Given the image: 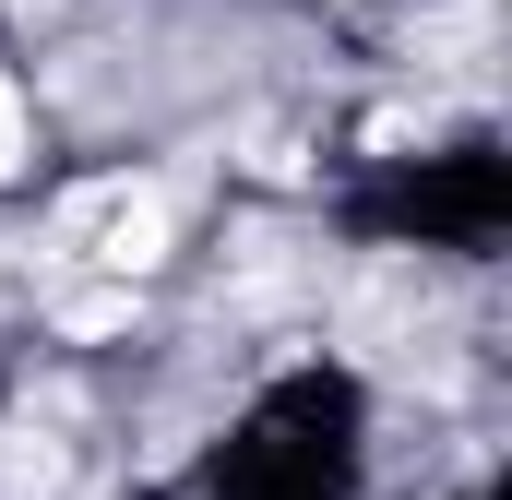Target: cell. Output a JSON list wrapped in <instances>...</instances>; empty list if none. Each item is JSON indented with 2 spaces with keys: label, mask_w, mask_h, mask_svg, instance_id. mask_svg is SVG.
Wrapping results in <instances>:
<instances>
[{
  "label": "cell",
  "mask_w": 512,
  "mask_h": 500,
  "mask_svg": "<svg viewBox=\"0 0 512 500\" xmlns=\"http://www.w3.org/2000/svg\"><path fill=\"white\" fill-rule=\"evenodd\" d=\"M12 167H24V96L0 84V179H12Z\"/></svg>",
  "instance_id": "277c9868"
},
{
  "label": "cell",
  "mask_w": 512,
  "mask_h": 500,
  "mask_svg": "<svg viewBox=\"0 0 512 500\" xmlns=\"http://www.w3.org/2000/svg\"><path fill=\"white\" fill-rule=\"evenodd\" d=\"M12 489H60V441H12Z\"/></svg>",
  "instance_id": "3957f363"
},
{
  "label": "cell",
  "mask_w": 512,
  "mask_h": 500,
  "mask_svg": "<svg viewBox=\"0 0 512 500\" xmlns=\"http://www.w3.org/2000/svg\"><path fill=\"white\" fill-rule=\"evenodd\" d=\"M60 322H72V334H120V322H131V286H108V298H72Z\"/></svg>",
  "instance_id": "7a4b0ae2"
},
{
  "label": "cell",
  "mask_w": 512,
  "mask_h": 500,
  "mask_svg": "<svg viewBox=\"0 0 512 500\" xmlns=\"http://www.w3.org/2000/svg\"><path fill=\"white\" fill-rule=\"evenodd\" d=\"M60 239L108 274H143V262H167V191L155 179H96V191L60 203Z\"/></svg>",
  "instance_id": "6da1fadb"
}]
</instances>
